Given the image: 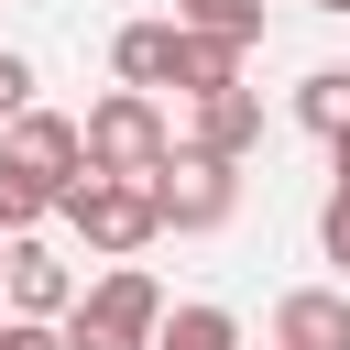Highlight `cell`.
Listing matches in <instances>:
<instances>
[{
    "label": "cell",
    "mask_w": 350,
    "mask_h": 350,
    "mask_svg": "<svg viewBox=\"0 0 350 350\" xmlns=\"http://www.w3.org/2000/svg\"><path fill=\"white\" fill-rule=\"evenodd\" d=\"M55 219H66L88 252H109V262H131V252L164 230V208H153V175H98V164H88V175L55 197Z\"/></svg>",
    "instance_id": "1"
},
{
    "label": "cell",
    "mask_w": 350,
    "mask_h": 350,
    "mask_svg": "<svg viewBox=\"0 0 350 350\" xmlns=\"http://www.w3.org/2000/svg\"><path fill=\"white\" fill-rule=\"evenodd\" d=\"M153 328H164V284L142 262H109L66 306V350H153Z\"/></svg>",
    "instance_id": "2"
},
{
    "label": "cell",
    "mask_w": 350,
    "mask_h": 350,
    "mask_svg": "<svg viewBox=\"0 0 350 350\" xmlns=\"http://www.w3.org/2000/svg\"><path fill=\"white\" fill-rule=\"evenodd\" d=\"M153 208H164V230H230L241 219V164L186 142V153L153 164Z\"/></svg>",
    "instance_id": "3"
},
{
    "label": "cell",
    "mask_w": 350,
    "mask_h": 350,
    "mask_svg": "<svg viewBox=\"0 0 350 350\" xmlns=\"http://www.w3.org/2000/svg\"><path fill=\"white\" fill-rule=\"evenodd\" d=\"M164 153H175V131H164L153 88H120V98L88 109V164H98V175H153Z\"/></svg>",
    "instance_id": "4"
},
{
    "label": "cell",
    "mask_w": 350,
    "mask_h": 350,
    "mask_svg": "<svg viewBox=\"0 0 350 350\" xmlns=\"http://www.w3.org/2000/svg\"><path fill=\"white\" fill-rule=\"evenodd\" d=\"M0 153L22 164V175H44L55 197L88 175V120H66V109H11V131H0Z\"/></svg>",
    "instance_id": "5"
},
{
    "label": "cell",
    "mask_w": 350,
    "mask_h": 350,
    "mask_svg": "<svg viewBox=\"0 0 350 350\" xmlns=\"http://www.w3.org/2000/svg\"><path fill=\"white\" fill-rule=\"evenodd\" d=\"M273 350H350V295L295 284V295L273 306Z\"/></svg>",
    "instance_id": "6"
},
{
    "label": "cell",
    "mask_w": 350,
    "mask_h": 350,
    "mask_svg": "<svg viewBox=\"0 0 350 350\" xmlns=\"http://www.w3.org/2000/svg\"><path fill=\"white\" fill-rule=\"evenodd\" d=\"M186 142H197V153H230V164H241V153L262 142V98H252V88H208V98H197V131H186Z\"/></svg>",
    "instance_id": "7"
},
{
    "label": "cell",
    "mask_w": 350,
    "mask_h": 350,
    "mask_svg": "<svg viewBox=\"0 0 350 350\" xmlns=\"http://www.w3.org/2000/svg\"><path fill=\"white\" fill-rule=\"evenodd\" d=\"M11 306H22V317H66V306H77V273H66L33 230L11 241Z\"/></svg>",
    "instance_id": "8"
},
{
    "label": "cell",
    "mask_w": 350,
    "mask_h": 350,
    "mask_svg": "<svg viewBox=\"0 0 350 350\" xmlns=\"http://www.w3.org/2000/svg\"><path fill=\"white\" fill-rule=\"evenodd\" d=\"M241 55H252V44H230V33H197V22H175V88H186V98H208V88H241Z\"/></svg>",
    "instance_id": "9"
},
{
    "label": "cell",
    "mask_w": 350,
    "mask_h": 350,
    "mask_svg": "<svg viewBox=\"0 0 350 350\" xmlns=\"http://www.w3.org/2000/svg\"><path fill=\"white\" fill-rule=\"evenodd\" d=\"M109 66H120V88H175V22H120Z\"/></svg>",
    "instance_id": "10"
},
{
    "label": "cell",
    "mask_w": 350,
    "mask_h": 350,
    "mask_svg": "<svg viewBox=\"0 0 350 350\" xmlns=\"http://www.w3.org/2000/svg\"><path fill=\"white\" fill-rule=\"evenodd\" d=\"M153 350H241V328H230V306H164Z\"/></svg>",
    "instance_id": "11"
},
{
    "label": "cell",
    "mask_w": 350,
    "mask_h": 350,
    "mask_svg": "<svg viewBox=\"0 0 350 350\" xmlns=\"http://www.w3.org/2000/svg\"><path fill=\"white\" fill-rule=\"evenodd\" d=\"M295 120L328 142V131H350V66H317L306 88H295Z\"/></svg>",
    "instance_id": "12"
},
{
    "label": "cell",
    "mask_w": 350,
    "mask_h": 350,
    "mask_svg": "<svg viewBox=\"0 0 350 350\" xmlns=\"http://www.w3.org/2000/svg\"><path fill=\"white\" fill-rule=\"evenodd\" d=\"M44 219H55V186H44V175H22V164L0 153V230L22 241V230H44Z\"/></svg>",
    "instance_id": "13"
},
{
    "label": "cell",
    "mask_w": 350,
    "mask_h": 350,
    "mask_svg": "<svg viewBox=\"0 0 350 350\" xmlns=\"http://www.w3.org/2000/svg\"><path fill=\"white\" fill-rule=\"evenodd\" d=\"M175 22H197V33H230V44H262V0H175Z\"/></svg>",
    "instance_id": "14"
},
{
    "label": "cell",
    "mask_w": 350,
    "mask_h": 350,
    "mask_svg": "<svg viewBox=\"0 0 350 350\" xmlns=\"http://www.w3.org/2000/svg\"><path fill=\"white\" fill-rule=\"evenodd\" d=\"M317 252L350 273V186H328V208H317Z\"/></svg>",
    "instance_id": "15"
},
{
    "label": "cell",
    "mask_w": 350,
    "mask_h": 350,
    "mask_svg": "<svg viewBox=\"0 0 350 350\" xmlns=\"http://www.w3.org/2000/svg\"><path fill=\"white\" fill-rule=\"evenodd\" d=\"M0 350H66V317H22V306H11V317H0Z\"/></svg>",
    "instance_id": "16"
},
{
    "label": "cell",
    "mask_w": 350,
    "mask_h": 350,
    "mask_svg": "<svg viewBox=\"0 0 350 350\" xmlns=\"http://www.w3.org/2000/svg\"><path fill=\"white\" fill-rule=\"evenodd\" d=\"M11 109H33V66H22V55H0V120H11Z\"/></svg>",
    "instance_id": "17"
},
{
    "label": "cell",
    "mask_w": 350,
    "mask_h": 350,
    "mask_svg": "<svg viewBox=\"0 0 350 350\" xmlns=\"http://www.w3.org/2000/svg\"><path fill=\"white\" fill-rule=\"evenodd\" d=\"M328 175H339V186H350V131H328Z\"/></svg>",
    "instance_id": "18"
},
{
    "label": "cell",
    "mask_w": 350,
    "mask_h": 350,
    "mask_svg": "<svg viewBox=\"0 0 350 350\" xmlns=\"http://www.w3.org/2000/svg\"><path fill=\"white\" fill-rule=\"evenodd\" d=\"M0 284H11V230H0Z\"/></svg>",
    "instance_id": "19"
},
{
    "label": "cell",
    "mask_w": 350,
    "mask_h": 350,
    "mask_svg": "<svg viewBox=\"0 0 350 350\" xmlns=\"http://www.w3.org/2000/svg\"><path fill=\"white\" fill-rule=\"evenodd\" d=\"M317 11H350V0H317Z\"/></svg>",
    "instance_id": "20"
}]
</instances>
